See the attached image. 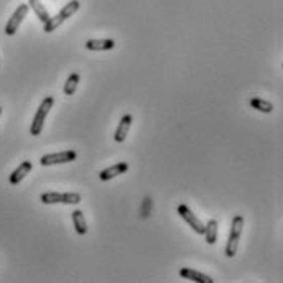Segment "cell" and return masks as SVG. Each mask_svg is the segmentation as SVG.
I'll list each match as a JSON object with an SVG mask.
<instances>
[{
	"label": "cell",
	"mask_w": 283,
	"mask_h": 283,
	"mask_svg": "<svg viewBox=\"0 0 283 283\" xmlns=\"http://www.w3.org/2000/svg\"><path fill=\"white\" fill-rule=\"evenodd\" d=\"M40 201L43 204H56L63 201V193H43L40 196Z\"/></svg>",
	"instance_id": "18"
},
{
	"label": "cell",
	"mask_w": 283,
	"mask_h": 283,
	"mask_svg": "<svg viewBox=\"0 0 283 283\" xmlns=\"http://www.w3.org/2000/svg\"><path fill=\"white\" fill-rule=\"evenodd\" d=\"M28 7H30L35 14H37V17L40 19V22H48L50 19V14H48V10L45 9V5L40 2V0H28Z\"/></svg>",
	"instance_id": "11"
},
{
	"label": "cell",
	"mask_w": 283,
	"mask_h": 283,
	"mask_svg": "<svg viewBox=\"0 0 283 283\" xmlns=\"http://www.w3.org/2000/svg\"><path fill=\"white\" fill-rule=\"evenodd\" d=\"M53 104H55V97L48 96L45 99L43 102L40 104V107L37 110V114H35V119L32 122V127H30V133L32 135H40L41 130H43V125H45V120H46V115L50 114V110L53 107Z\"/></svg>",
	"instance_id": "1"
},
{
	"label": "cell",
	"mask_w": 283,
	"mask_h": 283,
	"mask_svg": "<svg viewBox=\"0 0 283 283\" xmlns=\"http://www.w3.org/2000/svg\"><path fill=\"white\" fill-rule=\"evenodd\" d=\"M32 162H23L17 170H14V173L10 175V183L12 185H19V183L25 178V176L32 172Z\"/></svg>",
	"instance_id": "10"
},
{
	"label": "cell",
	"mask_w": 283,
	"mask_h": 283,
	"mask_svg": "<svg viewBox=\"0 0 283 283\" xmlns=\"http://www.w3.org/2000/svg\"><path fill=\"white\" fill-rule=\"evenodd\" d=\"M127 170H128V163L120 162V163L112 165V167L102 170V172L99 173V178H101L102 181H109V180H112V178H115V176L123 175V173L127 172Z\"/></svg>",
	"instance_id": "6"
},
{
	"label": "cell",
	"mask_w": 283,
	"mask_h": 283,
	"mask_svg": "<svg viewBox=\"0 0 283 283\" xmlns=\"http://www.w3.org/2000/svg\"><path fill=\"white\" fill-rule=\"evenodd\" d=\"M180 275L183 276V278L196 281V283H214V280H212L209 275H204L203 272H198V270H193V268H188V267L181 268Z\"/></svg>",
	"instance_id": "8"
},
{
	"label": "cell",
	"mask_w": 283,
	"mask_h": 283,
	"mask_svg": "<svg viewBox=\"0 0 283 283\" xmlns=\"http://www.w3.org/2000/svg\"><path fill=\"white\" fill-rule=\"evenodd\" d=\"M132 120H133V117L130 114H125L120 119V123H119V127H117L115 135H114V140L117 142V144H122V142L127 138V133H128V130H130Z\"/></svg>",
	"instance_id": "7"
},
{
	"label": "cell",
	"mask_w": 283,
	"mask_h": 283,
	"mask_svg": "<svg viewBox=\"0 0 283 283\" xmlns=\"http://www.w3.org/2000/svg\"><path fill=\"white\" fill-rule=\"evenodd\" d=\"M250 105L255 110H260L263 114H270V112L273 110V104H270L268 101H263L260 97H253L250 101Z\"/></svg>",
	"instance_id": "14"
},
{
	"label": "cell",
	"mask_w": 283,
	"mask_h": 283,
	"mask_svg": "<svg viewBox=\"0 0 283 283\" xmlns=\"http://www.w3.org/2000/svg\"><path fill=\"white\" fill-rule=\"evenodd\" d=\"M28 15V5H20L19 9H17L14 12V15L10 17V20L7 22V25H5V33L9 35V37H12V35H15L17 30H19V27L22 25L23 19Z\"/></svg>",
	"instance_id": "5"
},
{
	"label": "cell",
	"mask_w": 283,
	"mask_h": 283,
	"mask_svg": "<svg viewBox=\"0 0 283 283\" xmlns=\"http://www.w3.org/2000/svg\"><path fill=\"white\" fill-rule=\"evenodd\" d=\"M78 153L74 150H66V152H60V153H50V155H43L40 158V163L43 167H50V165H58V163H69L74 162Z\"/></svg>",
	"instance_id": "3"
},
{
	"label": "cell",
	"mask_w": 283,
	"mask_h": 283,
	"mask_svg": "<svg viewBox=\"0 0 283 283\" xmlns=\"http://www.w3.org/2000/svg\"><path fill=\"white\" fill-rule=\"evenodd\" d=\"M63 22H64V19H63V15H61V14H58L56 17H50L48 22H45V23H43V25H45L43 30H45L46 33L55 32V30H58V27H61V23H63Z\"/></svg>",
	"instance_id": "16"
},
{
	"label": "cell",
	"mask_w": 283,
	"mask_h": 283,
	"mask_svg": "<svg viewBox=\"0 0 283 283\" xmlns=\"http://www.w3.org/2000/svg\"><path fill=\"white\" fill-rule=\"evenodd\" d=\"M204 237H206V242L209 245L216 244L217 242V221L211 219L208 224L204 226Z\"/></svg>",
	"instance_id": "12"
},
{
	"label": "cell",
	"mask_w": 283,
	"mask_h": 283,
	"mask_svg": "<svg viewBox=\"0 0 283 283\" xmlns=\"http://www.w3.org/2000/svg\"><path fill=\"white\" fill-rule=\"evenodd\" d=\"M63 204H79L81 194L79 193H63Z\"/></svg>",
	"instance_id": "19"
},
{
	"label": "cell",
	"mask_w": 283,
	"mask_h": 283,
	"mask_svg": "<svg viewBox=\"0 0 283 283\" xmlns=\"http://www.w3.org/2000/svg\"><path fill=\"white\" fill-rule=\"evenodd\" d=\"M242 227H244V217L235 216L232 219L231 234H229V239H227V244H226V255L227 257H234L235 253H237L239 239H240V235H242Z\"/></svg>",
	"instance_id": "2"
},
{
	"label": "cell",
	"mask_w": 283,
	"mask_h": 283,
	"mask_svg": "<svg viewBox=\"0 0 283 283\" xmlns=\"http://www.w3.org/2000/svg\"><path fill=\"white\" fill-rule=\"evenodd\" d=\"M78 10H79V2H78V0H71L69 4H66V5H64V7L61 9L60 14L63 15L64 20H68L69 17H73Z\"/></svg>",
	"instance_id": "17"
},
{
	"label": "cell",
	"mask_w": 283,
	"mask_h": 283,
	"mask_svg": "<svg viewBox=\"0 0 283 283\" xmlns=\"http://www.w3.org/2000/svg\"><path fill=\"white\" fill-rule=\"evenodd\" d=\"M178 214L183 217V219H185L188 224H190V227H193V231L196 232V234H204V224H203V221L199 219V217L194 214V212L188 208L186 204H181L180 208H178Z\"/></svg>",
	"instance_id": "4"
},
{
	"label": "cell",
	"mask_w": 283,
	"mask_h": 283,
	"mask_svg": "<svg viewBox=\"0 0 283 283\" xmlns=\"http://www.w3.org/2000/svg\"><path fill=\"white\" fill-rule=\"evenodd\" d=\"M73 222H74V227H76V232L84 235L87 232V224H86V219H84V212L76 209L73 212Z\"/></svg>",
	"instance_id": "13"
},
{
	"label": "cell",
	"mask_w": 283,
	"mask_h": 283,
	"mask_svg": "<svg viewBox=\"0 0 283 283\" xmlns=\"http://www.w3.org/2000/svg\"><path fill=\"white\" fill-rule=\"evenodd\" d=\"M79 74H71L69 78L66 79V82H64V94L66 96H73V94L76 92V89H78V84H79Z\"/></svg>",
	"instance_id": "15"
},
{
	"label": "cell",
	"mask_w": 283,
	"mask_h": 283,
	"mask_svg": "<svg viewBox=\"0 0 283 283\" xmlns=\"http://www.w3.org/2000/svg\"><path fill=\"white\" fill-rule=\"evenodd\" d=\"M115 46V41L110 38L105 40H87L86 41V48L91 51H107L112 50Z\"/></svg>",
	"instance_id": "9"
},
{
	"label": "cell",
	"mask_w": 283,
	"mask_h": 283,
	"mask_svg": "<svg viewBox=\"0 0 283 283\" xmlns=\"http://www.w3.org/2000/svg\"><path fill=\"white\" fill-rule=\"evenodd\" d=\"M0 115H2V107H0Z\"/></svg>",
	"instance_id": "20"
}]
</instances>
